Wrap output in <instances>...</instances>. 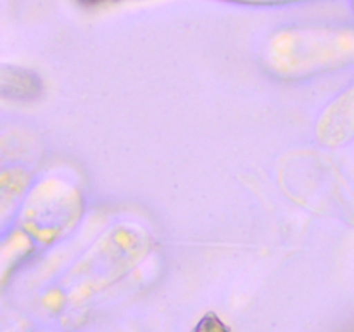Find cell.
<instances>
[{
  "label": "cell",
  "instance_id": "cell-2",
  "mask_svg": "<svg viewBox=\"0 0 354 332\" xmlns=\"http://www.w3.org/2000/svg\"><path fill=\"white\" fill-rule=\"evenodd\" d=\"M194 332H230V329L223 324V320L216 313L209 311L201 318Z\"/></svg>",
  "mask_w": 354,
  "mask_h": 332
},
{
  "label": "cell",
  "instance_id": "cell-1",
  "mask_svg": "<svg viewBox=\"0 0 354 332\" xmlns=\"http://www.w3.org/2000/svg\"><path fill=\"white\" fill-rule=\"evenodd\" d=\"M354 135V89L328 107L320 123V137L327 144H341Z\"/></svg>",
  "mask_w": 354,
  "mask_h": 332
},
{
  "label": "cell",
  "instance_id": "cell-3",
  "mask_svg": "<svg viewBox=\"0 0 354 332\" xmlns=\"http://www.w3.org/2000/svg\"><path fill=\"white\" fill-rule=\"evenodd\" d=\"M82 3H88V6H93V3H99L102 2V0H80Z\"/></svg>",
  "mask_w": 354,
  "mask_h": 332
}]
</instances>
